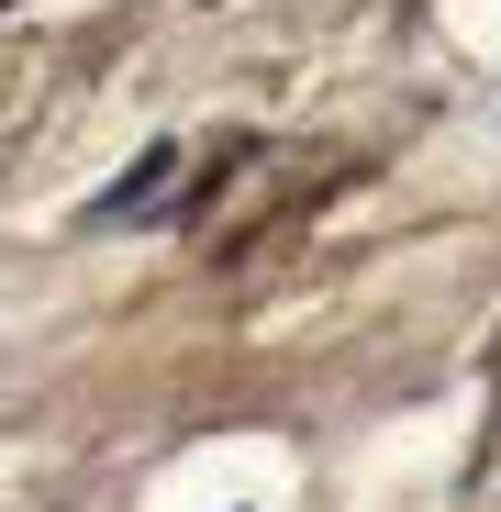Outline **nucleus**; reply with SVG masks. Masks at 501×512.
I'll use <instances>...</instances> for the list:
<instances>
[{
    "mask_svg": "<svg viewBox=\"0 0 501 512\" xmlns=\"http://www.w3.org/2000/svg\"><path fill=\"white\" fill-rule=\"evenodd\" d=\"M167 167H179V156H167V145H156V156L134 167V179H123V190L101 201V223H134V212H156V190H167Z\"/></svg>",
    "mask_w": 501,
    "mask_h": 512,
    "instance_id": "obj_1",
    "label": "nucleus"
}]
</instances>
